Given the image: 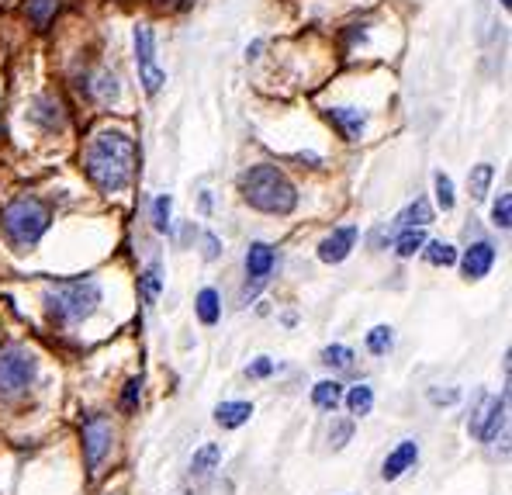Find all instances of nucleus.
Segmentation results:
<instances>
[{"instance_id": "obj_7", "label": "nucleus", "mask_w": 512, "mask_h": 495, "mask_svg": "<svg viewBox=\"0 0 512 495\" xmlns=\"http://www.w3.org/2000/svg\"><path fill=\"white\" fill-rule=\"evenodd\" d=\"M111 450V423L104 416H90L84 423V454H87V468L97 471L101 461Z\"/></svg>"}, {"instance_id": "obj_1", "label": "nucleus", "mask_w": 512, "mask_h": 495, "mask_svg": "<svg viewBox=\"0 0 512 495\" xmlns=\"http://www.w3.org/2000/svg\"><path fill=\"white\" fill-rule=\"evenodd\" d=\"M84 167L101 191H125L135 177V142L125 132H101L90 142Z\"/></svg>"}, {"instance_id": "obj_25", "label": "nucleus", "mask_w": 512, "mask_h": 495, "mask_svg": "<svg viewBox=\"0 0 512 495\" xmlns=\"http://www.w3.org/2000/svg\"><path fill=\"white\" fill-rule=\"evenodd\" d=\"M52 11H56V0H28V18L35 25H49Z\"/></svg>"}, {"instance_id": "obj_24", "label": "nucleus", "mask_w": 512, "mask_h": 495, "mask_svg": "<svg viewBox=\"0 0 512 495\" xmlns=\"http://www.w3.org/2000/svg\"><path fill=\"white\" fill-rule=\"evenodd\" d=\"M433 184H436V201H440V208L443 212H450V208H454V180H450L447 174H436Z\"/></svg>"}, {"instance_id": "obj_4", "label": "nucleus", "mask_w": 512, "mask_h": 495, "mask_svg": "<svg viewBox=\"0 0 512 495\" xmlns=\"http://www.w3.org/2000/svg\"><path fill=\"white\" fill-rule=\"evenodd\" d=\"M0 222H4L7 239L25 250V246H35L42 239V232L49 229V222H52V212L39 198H14L11 205L4 208Z\"/></svg>"}, {"instance_id": "obj_5", "label": "nucleus", "mask_w": 512, "mask_h": 495, "mask_svg": "<svg viewBox=\"0 0 512 495\" xmlns=\"http://www.w3.org/2000/svg\"><path fill=\"white\" fill-rule=\"evenodd\" d=\"M35 371H39V360L35 354L21 347L0 350V399H18L32 388Z\"/></svg>"}, {"instance_id": "obj_29", "label": "nucleus", "mask_w": 512, "mask_h": 495, "mask_svg": "<svg viewBox=\"0 0 512 495\" xmlns=\"http://www.w3.org/2000/svg\"><path fill=\"white\" fill-rule=\"evenodd\" d=\"M322 360H326V364H333V367H350L353 364V350L350 347H326Z\"/></svg>"}, {"instance_id": "obj_32", "label": "nucleus", "mask_w": 512, "mask_h": 495, "mask_svg": "<svg viewBox=\"0 0 512 495\" xmlns=\"http://www.w3.org/2000/svg\"><path fill=\"white\" fill-rule=\"evenodd\" d=\"M270 371H274V364H270L267 357H260V360H256V364L246 367V374H250V378H267Z\"/></svg>"}, {"instance_id": "obj_10", "label": "nucleus", "mask_w": 512, "mask_h": 495, "mask_svg": "<svg viewBox=\"0 0 512 495\" xmlns=\"http://www.w3.org/2000/svg\"><path fill=\"white\" fill-rule=\"evenodd\" d=\"M495 264V246L492 243H474L468 253H464L461 267H464V277H471V281H478V277H485L488 270Z\"/></svg>"}, {"instance_id": "obj_28", "label": "nucleus", "mask_w": 512, "mask_h": 495, "mask_svg": "<svg viewBox=\"0 0 512 495\" xmlns=\"http://www.w3.org/2000/svg\"><path fill=\"white\" fill-rule=\"evenodd\" d=\"M142 291H146V302H156V295H160V267L149 264V270L142 274Z\"/></svg>"}, {"instance_id": "obj_16", "label": "nucleus", "mask_w": 512, "mask_h": 495, "mask_svg": "<svg viewBox=\"0 0 512 495\" xmlns=\"http://www.w3.org/2000/svg\"><path fill=\"white\" fill-rule=\"evenodd\" d=\"M343 399V385L340 381H319L312 392V402L319 405V409H336Z\"/></svg>"}, {"instance_id": "obj_34", "label": "nucleus", "mask_w": 512, "mask_h": 495, "mask_svg": "<svg viewBox=\"0 0 512 495\" xmlns=\"http://www.w3.org/2000/svg\"><path fill=\"white\" fill-rule=\"evenodd\" d=\"M429 399H433V402H457V392H429Z\"/></svg>"}, {"instance_id": "obj_22", "label": "nucleus", "mask_w": 512, "mask_h": 495, "mask_svg": "<svg viewBox=\"0 0 512 495\" xmlns=\"http://www.w3.org/2000/svg\"><path fill=\"white\" fill-rule=\"evenodd\" d=\"M391 343H395V336H391L388 326H374L371 333H367V350H371V354H388Z\"/></svg>"}, {"instance_id": "obj_18", "label": "nucleus", "mask_w": 512, "mask_h": 495, "mask_svg": "<svg viewBox=\"0 0 512 495\" xmlns=\"http://www.w3.org/2000/svg\"><path fill=\"white\" fill-rule=\"evenodd\" d=\"M426 246V232L423 229H405L402 236L395 239V250L398 257H416L419 250Z\"/></svg>"}, {"instance_id": "obj_8", "label": "nucleus", "mask_w": 512, "mask_h": 495, "mask_svg": "<svg viewBox=\"0 0 512 495\" xmlns=\"http://www.w3.org/2000/svg\"><path fill=\"white\" fill-rule=\"evenodd\" d=\"M353 243H357V229H353V225H343V229H336L333 236H326L319 243V260L322 264H340V260L350 257Z\"/></svg>"}, {"instance_id": "obj_26", "label": "nucleus", "mask_w": 512, "mask_h": 495, "mask_svg": "<svg viewBox=\"0 0 512 495\" xmlns=\"http://www.w3.org/2000/svg\"><path fill=\"white\" fill-rule=\"evenodd\" d=\"M170 208H173L170 194H160V198L153 201V225L160 232H167V225H170Z\"/></svg>"}, {"instance_id": "obj_11", "label": "nucleus", "mask_w": 512, "mask_h": 495, "mask_svg": "<svg viewBox=\"0 0 512 495\" xmlns=\"http://www.w3.org/2000/svg\"><path fill=\"white\" fill-rule=\"evenodd\" d=\"M32 122H39L42 129H63L66 115H63V104L56 97H35L32 101Z\"/></svg>"}, {"instance_id": "obj_21", "label": "nucleus", "mask_w": 512, "mask_h": 495, "mask_svg": "<svg viewBox=\"0 0 512 495\" xmlns=\"http://www.w3.org/2000/svg\"><path fill=\"white\" fill-rule=\"evenodd\" d=\"M426 260L436 267H450V264H457V250L450 243H429Z\"/></svg>"}, {"instance_id": "obj_35", "label": "nucleus", "mask_w": 512, "mask_h": 495, "mask_svg": "<svg viewBox=\"0 0 512 495\" xmlns=\"http://www.w3.org/2000/svg\"><path fill=\"white\" fill-rule=\"evenodd\" d=\"M512 4V0H502V7H509Z\"/></svg>"}, {"instance_id": "obj_31", "label": "nucleus", "mask_w": 512, "mask_h": 495, "mask_svg": "<svg viewBox=\"0 0 512 495\" xmlns=\"http://www.w3.org/2000/svg\"><path fill=\"white\" fill-rule=\"evenodd\" d=\"M350 433H353V426H350V423H336V426H333V433H329V440H333V447H343L346 440H350Z\"/></svg>"}, {"instance_id": "obj_6", "label": "nucleus", "mask_w": 512, "mask_h": 495, "mask_svg": "<svg viewBox=\"0 0 512 495\" xmlns=\"http://www.w3.org/2000/svg\"><path fill=\"white\" fill-rule=\"evenodd\" d=\"M135 66H139V84L146 87V94H160L163 87V70L156 66V42L153 28L139 25L135 28Z\"/></svg>"}, {"instance_id": "obj_19", "label": "nucleus", "mask_w": 512, "mask_h": 495, "mask_svg": "<svg viewBox=\"0 0 512 495\" xmlns=\"http://www.w3.org/2000/svg\"><path fill=\"white\" fill-rule=\"evenodd\" d=\"M198 319L205 322V326H215L218 322V291L215 288H205L198 295Z\"/></svg>"}, {"instance_id": "obj_13", "label": "nucleus", "mask_w": 512, "mask_h": 495, "mask_svg": "<svg viewBox=\"0 0 512 495\" xmlns=\"http://www.w3.org/2000/svg\"><path fill=\"white\" fill-rule=\"evenodd\" d=\"M329 118L340 125V132L346 135V139H360V135H364V125H367L364 111H357V108H333V111H329Z\"/></svg>"}, {"instance_id": "obj_36", "label": "nucleus", "mask_w": 512, "mask_h": 495, "mask_svg": "<svg viewBox=\"0 0 512 495\" xmlns=\"http://www.w3.org/2000/svg\"><path fill=\"white\" fill-rule=\"evenodd\" d=\"M160 4H163V0H160Z\"/></svg>"}, {"instance_id": "obj_20", "label": "nucleus", "mask_w": 512, "mask_h": 495, "mask_svg": "<svg viewBox=\"0 0 512 495\" xmlns=\"http://www.w3.org/2000/svg\"><path fill=\"white\" fill-rule=\"evenodd\" d=\"M346 405H350L353 416H367V412H371V405H374V392L367 385H357L350 395H346Z\"/></svg>"}, {"instance_id": "obj_2", "label": "nucleus", "mask_w": 512, "mask_h": 495, "mask_svg": "<svg viewBox=\"0 0 512 495\" xmlns=\"http://www.w3.org/2000/svg\"><path fill=\"white\" fill-rule=\"evenodd\" d=\"M239 184H243V198L250 201L256 212L288 215V212H295V205H298L295 184H291L277 167H270V163H256V167H250Z\"/></svg>"}, {"instance_id": "obj_23", "label": "nucleus", "mask_w": 512, "mask_h": 495, "mask_svg": "<svg viewBox=\"0 0 512 495\" xmlns=\"http://www.w3.org/2000/svg\"><path fill=\"white\" fill-rule=\"evenodd\" d=\"M488 184H492V167H488V163H481V167L471 170V194H474V201H485Z\"/></svg>"}, {"instance_id": "obj_27", "label": "nucleus", "mask_w": 512, "mask_h": 495, "mask_svg": "<svg viewBox=\"0 0 512 495\" xmlns=\"http://www.w3.org/2000/svg\"><path fill=\"white\" fill-rule=\"evenodd\" d=\"M492 222L499 225V229H509L512 225V198L509 194H499V201H495V208H492Z\"/></svg>"}, {"instance_id": "obj_9", "label": "nucleus", "mask_w": 512, "mask_h": 495, "mask_svg": "<svg viewBox=\"0 0 512 495\" xmlns=\"http://www.w3.org/2000/svg\"><path fill=\"white\" fill-rule=\"evenodd\" d=\"M416 457H419V444H416V440H402V444H398L388 457H384L381 478H384V482H395V478H402L405 471L416 464Z\"/></svg>"}, {"instance_id": "obj_33", "label": "nucleus", "mask_w": 512, "mask_h": 495, "mask_svg": "<svg viewBox=\"0 0 512 495\" xmlns=\"http://www.w3.org/2000/svg\"><path fill=\"white\" fill-rule=\"evenodd\" d=\"M205 246H208L205 257H208V260H215V257H218V239H215V236H205Z\"/></svg>"}, {"instance_id": "obj_14", "label": "nucleus", "mask_w": 512, "mask_h": 495, "mask_svg": "<svg viewBox=\"0 0 512 495\" xmlns=\"http://www.w3.org/2000/svg\"><path fill=\"white\" fill-rule=\"evenodd\" d=\"M250 416H253V405L250 402H222L215 409L218 426H225V430H236V426H243Z\"/></svg>"}, {"instance_id": "obj_15", "label": "nucleus", "mask_w": 512, "mask_h": 495, "mask_svg": "<svg viewBox=\"0 0 512 495\" xmlns=\"http://www.w3.org/2000/svg\"><path fill=\"white\" fill-rule=\"evenodd\" d=\"M218 461H222V447H218V444H205L201 450H194V457H191V475L194 478H208L218 468Z\"/></svg>"}, {"instance_id": "obj_30", "label": "nucleus", "mask_w": 512, "mask_h": 495, "mask_svg": "<svg viewBox=\"0 0 512 495\" xmlns=\"http://www.w3.org/2000/svg\"><path fill=\"white\" fill-rule=\"evenodd\" d=\"M139 395H142V381H139V378H132V381L125 385L122 409H125V412H135V405H139Z\"/></svg>"}, {"instance_id": "obj_3", "label": "nucleus", "mask_w": 512, "mask_h": 495, "mask_svg": "<svg viewBox=\"0 0 512 495\" xmlns=\"http://www.w3.org/2000/svg\"><path fill=\"white\" fill-rule=\"evenodd\" d=\"M45 305L52 319L59 322H80L97 312L101 305V284L97 281H59L45 288Z\"/></svg>"}, {"instance_id": "obj_12", "label": "nucleus", "mask_w": 512, "mask_h": 495, "mask_svg": "<svg viewBox=\"0 0 512 495\" xmlns=\"http://www.w3.org/2000/svg\"><path fill=\"white\" fill-rule=\"evenodd\" d=\"M270 270H274V250H270L267 243H253L250 253H246V274H250L253 281H263Z\"/></svg>"}, {"instance_id": "obj_17", "label": "nucleus", "mask_w": 512, "mask_h": 495, "mask_svg": "<svg viewBox=\"0 0 512 495\" xmlns=\"http://www.w3.org/2000/svg\"><path fill=\"white\" fill-rule=\"evenodd\" d=\"M402 222H405V229H423V225L433 222V208H429V201H426V198H416V201H412V205L405 208Z\"/></svg>"}]
</instances>
